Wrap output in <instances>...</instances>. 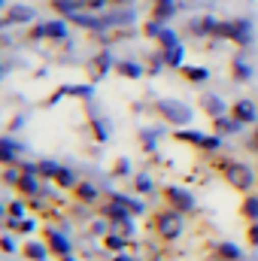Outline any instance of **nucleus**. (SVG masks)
Segmentation results:
<instances>
[{
  "label": "nucleus",
  "mask_w": 258,
  "mask_h": 261,
  "mask_svg": "<svg viewBox=\"0 0 258 261\" xmlns=\"http://www.w3.org/2000/svg\"><path fill=\"white\" fill-rule=\"evenodd\" d=\"M43 237H46V246H49V252H52V255H58V258H67V252H70V243H67V240L61 237V234H58V231L46 228V231H43Z\"/></svg>",
  "instance_id": "obj_4"
},
{
  "label": "nucleus",
  "mask_w": 258,
  "mask_h": 261,
  "mask_svg": "<svg viewBox=\"0 0 258 261\" xmlns=\"http://www.w3.org/2000/svg\"><path fill=\"white\" fill-rule=\"evenodd\" d=\"M107 246H110V249H125V240H119V237H110V240H107Z\"/></svg>",
  "instance_id": "obj_12"
},
{
  "label": "nucleus",
  "mask_w": 258,
  "mask_h": 261,
  "mask_svg": "<svg viewBox=\"0 0 258 261\" xmlns=\"http://www.w3.org/2000/svg\"><path fill=\"white\" fill-rule=\"evenodd\" d=\"M31 228H34V222H28V219L24 222H9V231H18V234H28Z\"/></svg>",
  "instance_id": "obj_10"
},
{
  "label": "nucleus",
  "mask_w": 258,
  "mask_h": 261,
  "mask_svg": "<svg viewBox=\"0 0 258 261\" xmlns=\"http://www.w3.org/2000/svg\"><path fill=\"white\" fill-rule=\"evenodd\" d=\"M255 149H258V130H255Z\"/></svg>",
  "instance_id": "obj_15"
},
{
  "label": "nucleus",
  "mask_w": 258,
  "mask_h": 261,
  "mask_svg": "<svg viewBox=\"0 0 258 261\" xmlns=\"http://www.w3.org/2000/svg\"><path fill=\"white\" fill-rule=\"evenodd\" d=\"M21 255L31 258V261H43L46 258V249H43L40 243H24V246H21Z\"/></svg>",
  "instance_id": "obj_7"
},
{
  "label": "nucleus",
  "mask_w": 258,
  "mask_h": 261,
  "mask_svg": "<svg viewBox=\"0 0 258 261\" xmlns=\"http://www.w3.org/2000/svg\"><path fill=\"white\" fill-rule=\"evenodd\" d=\"M116 261H131V258H116Z\"/></svg>",
  "instance_id": "obj_16"
},
{
  "label": "nucleus",
  "mask_w": 258,
  "mask_h": 261,
  "mask_svg": "<svg viewBox=\"0 0 258 261\" xmlns=\"http://www.w3.org/2000/svg\"><path fill=\"white\" fill-rule=\"evenodd\" d=\"M234 119H237V122H252V119H255V110H252V103H246V100L234 103Z\"/></svg>",
  "instance_id": "obj_5"
},
{
  "label": "nucleus",
  "mask_w": 258,
  "mask_h": 261,
  "mask_svg": "<svg viewBox=\"0 0 258 261\" xmlns=\"http://www.w3.org/2000/svg\"><path fill=\"white\" fill-rule=\"evenodd\" d=\"M149 228L161 237V240H176L183 234V216L176 210H161L149 219Z\"/></svg>",
  "instance_id": "obj_2"
},
{
  "label": "nucleus",
  "mask_w": 258,
  "mask_h": 261,
  "mask_svg": "<svg viewBox=\"0 0 258 261\" xmlns=\"http://www.w3.org/2000/svg\"><path fill=\"white\" fill-rule=\"evenodd\" d=\"M246 240H249L252 246H258V222H252V225H249V231H246Z\"/></svg>",
  "instance_id": "obj_11"
},
{
  "label": "nucleus",
  "mask_w": 258,
  "mask_h": 261,
  "mask_svg": "<svg viewBox=\"0 0 258 261\" xmlns=\"http://www.w3.org/2000/svg\"><path fill=\"white\" fill-rule=\"evenodd\" d=\"M164 200L170 203V210H176V213H192L194 210V200L189 192H183V189H173V186H167L164 189Z\"/></svg>",
  "instance_id": "obj_3"
},
{
  "label": "nucleus",
  "mask_w": 258,
  "mask_h": 261,
  "mask_svg": "<svg viewBox=\"0 0 258 261\" xmlns=\"http://www.w3.org/2000/svg\"><path fill=\"white\" fill-rule=\"evenodd\" d=\"M15 186H18V192H21V195H31V197L37 195V182H34L31 176H24V173H21V179H18Z\"/></svg>",
  "instance_id": "obj_9"
},
{
  "label": "nucleus",
  "mask_w": 258,
  "mask_h": 261,
  "mask_svg": "<svg viewBox=\"0 0 258 261\" xmlns=\"http://www.w3.org/2000/svg\"><path fill=\"white\" fill-rule=\"evenodd\" d=\"M240 213H243V219L255 222V219H258V197H246V200H243V206H240Z\"/></svg>",
  "instance_id": "obj_8"
},
{
  "label": "nucleus",
  "mask_w": 258,
  "mask_h": 261,
  "mask_svg": "<svg viewBox=\"0 0 258 261\" xmlns=\"http://www.w3.org/2000/svg\"><path fill=\"white\" fill-rule=\"evenodd\" d=\"M186 76H189V79H203L207 73H203V70H186Z\"/></svg>",
  "instance_id": "obj_14"
},
{
  "label": "nucleus",
  "mask_w": 258,
  "mask_h": 261,
  "mask_svg": "<svg viewBox=\"0 0 258 261\" xmlns=\"http://www.w3.org/2000/svg\"><path fill=\"white\" fill-rule=\"evenodd\" d=\"M21 213H24V206H21V203H12V206H9V216H12V219H15V216H21Z\"/></svg>",
  "instance_id": "obj_13"
},
{
  "label": "nucleus",
  "mask_w": 258,
  "mask_h": 261,
  "mask_svg": "<svg viewBox=\"0 0 258 261\" xmlns=\"http://www.w3.org/2000/svg\"><path fill=\"white\" fill-rule=\"evenodd\" d=\"M216 258H219V261H237V258H240V249H237L234 243H219Z\"/></svg>",
  "instance_id": "obj_6"
},
{
  "label": "nucleus",
  "mask_w": 258,
  "mask_h": 261,
  "mask_svg": "<svg viewBox=\"0 0 258 261\" xmlns=\"http://www.w3.org/2000/svg\"><path fill=\"white\" fill-rule=\"evenodd\" d=\"M213 161V167H216V173L231 186V189H237V192H249L252 189V170L246 167V164H240V161H234V158H210Z\"/></svg>",
  "instance_id": "obj_1"
}]
</instances>
